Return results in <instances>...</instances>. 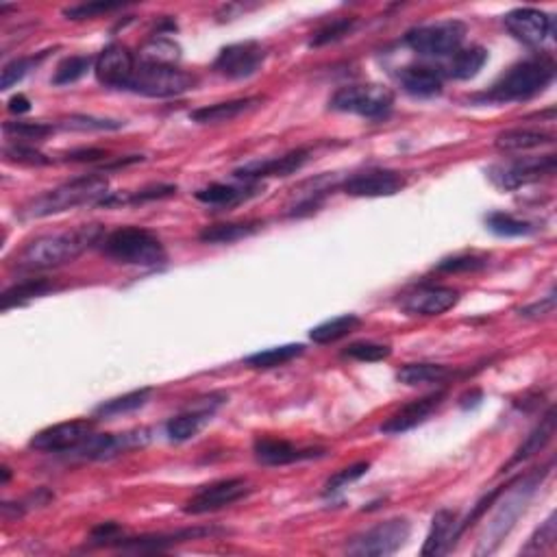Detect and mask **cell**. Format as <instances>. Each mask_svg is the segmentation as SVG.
Wrapping results in <instances>:
<instances>
[{"instance_id": "obj_1", "label": "cell", "mask_w": 557, "mask_h": 557, "mask_svg": "<svg viewBox=\"0 0 557 557\" xmlns=\"http://www.w3.org/2000/svg\"><path fill=\"white\" fill-rule=\"evenodd\" d=\"M99 242H103V229L99 224H90V227L85 224L72 231L40 235L15 255V268L24 272L52 270V268L72 264Z\"/></svg>"}, {"instance_id": "obj_2", "label": "cell", "mask_w": 557, "mask_h": 557, "mask_svg": "<svg viewBox=\"0 0 557 557\" xmlns=\"http://www.w3.org/2000/svg\"><path fill=\"white\" fill-rule=\"evenodd\" d=\"M107 190H109V181H107L105 176H77V179L55 187V190H48L44 194L26 201L24 205L20 207V218H24V221H37V218L63 213L68 212V209L103 203L107 194H109Z\"/></svg>"}, {"instance_id": "obj_3", "label": "cell", "mask_w": 557, "mask_h": 557, "mask_svg": "<svg viewBox=\"0 0 557 557\" xmlns=\"http://www.w3.org/2000/svg\"><path fill=\"white\" fill-rule=\"evenodd\" d=\"M555 77V63L551 57H532L516 63L492 85L481 99L487 103H521L544 92Z\"/></svg>"}, {"instance_id": "obj_4", "label": "cell", "mask_w": 557, "mask_h": 557, "mask_svg": "<svg viewBox=\"0 0 557 557\" xmlns=\"http://www.w3.org/2000/svg\"><path fill=\"white\" fill-rule=\"evenodd\" d=\"M103 253L118 264L155 268L165 261V249L157 235L139 227H122L105 235Z\"/></svg>"}, {"instance_id": "obj_5", "label": "cell", "mask_w": 557, "mask_h": 557, "mask_svg": "<svg viewBox=\"0 0 557 557\" xmlns=\"http://www.w3.org/2000/svg\"><path fill=\"white\" fill-rule=\"evenodd\" d=\"M196 79L179 66H159V63H136L127 92L148 96V99H175L194 90Z\"/></svg>"}, {"instance_id": "obj_6", "label": "cell", "mask_w": 557, "mask_h": 557, "mask_svg": "<svg viewBox=\"0 0 557 557\" xmlns=\"http://www.w3.org/2000/svg\"><path fill=\"white\" fill-rule=\"evenodd\" d=\"M329 107L340 114H355L368 120H379L392 111L394 94L383 85H348L331 96Z\"/></svg>"}, {"instance_id": "obj_7", "label": "cell", "mask_w": 557, "mask_h": 557, "mask_svg": "<svg viewBox=\"0 0 557 557\" xmlns=\"http://www.w3.org/2000/svg\"><path fill=\"white\" fill-rule=\"evenodd\" d=\"M466 37V24L459 20H444L416 26L407 31L405 44L422 57H448L462 48Z\"/></svg>"}, {"instance_id": "obj_8", "label": "cell", "mask_w": 557, "mask_h": 557, "mask_svg": "<svg viewBox=\"0 0 557 557\" xmlns=\"http://www.w3.org/2000/svg\"><path fill=\"white\" fill-rule=\"evenodd\" d=\"M411 533V524L405 518H392L377 527L368 529L351 540L346 551L357 557H385L392 555L407 543Z\"/></svg>"}, {"instance_id": "obj_9", "label": "cell", "mask_w": 557, "mask_h": 557, "mask_svg": "<svg viewBox=\"0 0 557 557\" xmlns=\"http://www.w3.org/2000/svg\"><path fill=\"white\" fill-rule=\"evenodd\" d=\"M555 175V157L544 155V157H527L490 168L492 184L501 190H518V187L532 185L544 176Z\"/></svg>"}, {"instance_id": "obj_10", "label": "cell", "mask_w": 557, "mask_h": 557, "mask_svg": "<svg viewBox=\"0 0 557 557\" xmlns=\"http://www.w3.org/2000/svg\"><path fill=\"white\" fill-rule=\"evenodd\" d=\"M264 61L266 48L260 42H238V44L224 46L218 52L216 61H213V70L222 74V77L240 81V79H249L260 72Z\"/></svg>"}, {"instance_id": "obj_11", "label": "cell", "mask_w": 557, "mask_h": 557, "mask_svg": "<svg viewBox=\"0 0 557 557\" xmlns=\"http://www.w3.org/2000/svg\"><path fill=\"white\" fill-rule=\"evenodd\" d=\"M94 422L92 420H68L59 422V425L46 427V430L37 431L31 438L29 447L42 453H63V451H77L81 444H85L94 436Z\"/></svg>"}, {"instance_id": "obj_12", "label": "cell", "mask_w": 557, "mask_h": 557, "mask_svg": "<svg viewBox=\"0 0 557 557\" xmlns=\"http://www.w3.org/2000/svg\"><path fill=\"white\" fill-rule=\"evenodd\" d=\"M250 492V486L246 479H222L216 481V484L205 486L201 492H196L187 505L184 507L185 514H209V512H218L222 507L233 505V503L242 501L246 495Z\"/></svg>"}, {"instance_id": "obj_13", "label": "cell", "mask_w": 557, "mask_h": 557, "mask_svg": "<svg viewBox=\"0 0 557 557\" xmlns=\"http://www.w3.org/2000/svg\"><path fill=\"white\" fill-rule=\"evenodd\" d=\"M505 29L527 46H543L549 37H553V18L549 14L533 7L514 9L503 18Z\"/></svg>"}, {"instance_id": "obj_14", "label": "cell", "mask_w": 557, "mask_h": 557, "mask_svg": "<svg viewBox=\"0 0 557 557\" xmlns=\"http://www.w3.org/2000/svg\"><path fill=\"white\" fill-rule=\"evenodd\" d=\"M137 59L133 52L122 44H109L94 59V72L96 79L107 88L127 90L131 81L133 72H136Z\"/></svg>"}, {"instance_id": "obj_15", "label": "cell", "mask_w": 557, "mask_h": 557, "mask_svg": "<svg viewBox=\"0 0 557 557\" xmlns=\"http://www.w3.org/2000/svg\"><path fill=\"white\" fill-rule=\"evenodd\" d=\"M458 303L459 292L448 286H420L401 298V307L410 316H442Z\"/></svg>"}, {"instance_id": "obj_16", "label": "cell", "mask_w": 557, "mask_h": 557, "mask_svg": "<svg viewBox=\"0 0 557 557\" xmlns=\"http://www.w3.org/2000/svg\"><path fill=\"white\" fill-rule=\"evenodd\" d=\"M151 440V431L136 430L125 433H105V436H92L88 442L77 448L85 459H111L116 455L128 453L133 448L144 447Z\"/></svg>"}, {"instance_id": "obj_17", "label": "cell", "mask_w": 557, "mask_h": 557, "mask_svg": "<svg viewBox=\"0 0 557 557\" xmlns=\"http://www.w3.org/2000/svg\"><path fill=\"white\" fill-rule=\"evenodd\" d=\"M405 187V179L394 170H366V173L348 176L342 185L345 194L355 198L394 196Z\"/></svg>"}, {"instance_id": "obj_18", "label": "cell", "mask_w": 557, "mask_h": 557, "mask_svg": "<svg viewBox=\"0 0 557 557\" xmlns=\"http://www.w3.org/2000/svg\"><path fill=\"white\" fill-rule=\"evenodd\" d=\"M442 399H444V392H436V394H427V396H422V399L411 401V403L401 407L399 411H394V414L390 416L388 420L379 427V430H382V433H388V436H399V433L411 431L414 427L422 425V422L433 414L436 407H440Z\"/></svg>"}, {"instance_id": "obj_19", "label": "cell", "mask_w": 557, "mask_h": 557, "mask_svg": "<svg viewBox=\"0 0 557 557\" xmlns=\"http://www.w3.org/2000/svg\"><path fill=\"white\" fill-rule=\"evenodd\" d=\"M255 458L266 466H288L301 459L320 458L323 448H298L297 444L288 440H278V438H260L253 447Z\"/></svg>"}, {"instance_id": "obj_20", "label": "cell", "mask_w": 557, "mask_h": 557, "mask_svg": "<svg viewBox=\"0 0 557 557\" xmlns=\"http://www.w3.org/2000/svg\"><path fill=\"white\" fill-rule=\"evenodd\" d=\"M307 159V151H292L288 155H281V157L266 159V162L246 164L242 168L235 170V176L242 181H260L268 179V176H288L297 173V170H301Z\"/></svg>"}, {"instance_id": "obj_21", "label": "cell", "mask_w": 557, "mask_h": 557, "mask_svg": "<svg viewBox=\"0 0 557 557\" xmlns=\"http://www.w3.org/2000/svg\"><path fill=\"white\" fill-rule=\"evenodd\" d=\"M216 529H185V532L165 533V535H142V538H127L118 543L122 551H136V553H159V551L168 549L176 543H185V540L205 538L213 535Z\"/></svg>"}, {"instance_id": "obj_22", "label": "cell", "mask_w": 557, "mask_h": 557, "mask_svg": "<svg viewBox=\"0 0 557 557\" xmlns=\"http://www.w3.org/2000/svg\"><path fill=\"white\" fill-rule=\"evenodd\" d=\"M260 103L261 99H257V96H250V99H235L227 100V103L201 107V109L192 111L190 118L198 122V125H222V122H231L235 118L246 114V111H250Z\"/></svg>"}, {"instance_id": "obj_23", "label": "cell", "mask_w": 557, "mask_h": 557, "mask_svg": "<svg viewBox=\"0 0 557 557\" xmlns=\"http://www.w3.org/2000/svg\"><path fill=\"white\" fill-rule=\"evenodd\" d=\"M459 535L458 516L453 512L442 510L433 516L431 532L427 535V543L422 546V555H444L448 553V546Z\"/></svg>"}, {"instance_id": "obj_24", "label": "cell", "mask_w": 557, "mask_h": 557, "mask_svg": "<svg viewBox=\"0 0 557 557\" xmlns=\"http://www.w3.org/2000/svg\"><path fill=\"white\" fill-rule=\"evenodd\" d=\"M401 85L407 94L418 99H430L442 92V74L427 66H410L401 72Z\"/></svg>"}, {"instance_id": "obj_25", "label": "cell", "mask_w": 557, "mask_h": 557, "mask_svg": "<svg viewBox=\"0 0 557 557\" xmlns=\"http://www.w3.org/2000/svg\"><path fill=\"white\" fill-rule=\"evenodd\" d=\"M257 192L255 185L250 187H235L227 184H212L203 190L196 192V201L205 203L212 207H235L240 203H244L246 198H250Z\"/></svg>"}, {"instance_id": "obj_26", "label": "cell", "mask_w": 557, "mask_h": 557, "mask_svg": "<svg viewBox=\"0 0 557 557\" xmlns=\"http://www.w3.org/2000/svg\"><path fill=\"white\" fill-rule=\"evenodd\" d=\"M487 61V51L484 46H470L459 48L455 55H451V63H448V74L458 81H468L475 79L481 72V68Z\"/></svg>"}, {"instance_id": "obj_27", "label": "cell", "mask_w": 557, "mask_h": 557, "mask_svg": "<svg viewBox=\"0 0 557 557\" xmlns=\"http://www.w3.org/2000/svg\"><path fill=\"white\" fill-rule=\"evenodd\" d=\"M553 144V136L544 131H532V128H512V131L501 133L496 137V148L499 151H532V148Z\"/></svg>"}, {"instance_id": "obj_28", "label": "cell", "mask_w": 557, "mask_h": 557, "mask_svg": "<svg viewBox=\"0 0 557 557\" xmlns=\"http://www.w3.org/2000/svg\"><path fill=\"white\" fill-rule=\"evenodd\" d=\"M261 229L260 222H227V224H212L198 233V240L203 244H233L238 240L249 238Z\"/></svg>"}, {"instance_id": "obj_29", "label": "cell", "mask_w": 557, "mask_h": 557, "mask_svg": "<svg viewBox=\"0 0 557 557\" xmlns=\"http://www.w3.org/2000/svg\"><path fill=\"white\" fill-rule=\"evenodd\" d=\"M209 420H212V411L207 410L185 411V414L170 418L168 425H165V436L173 442H187L196 438Z\"/></svg>"}, {"instance_id": "obj_30", "label": "cell", "mask_w": 557, "mask_h": 557, "mask_svg": "<svg viewBox=\"0 0 557 557\" xmlns=\"http://www.w3.org/2000/svg\"><path fill=\"white\" fill-rule=\"evenodd\" d=\"M553 433H555V410L551 407V410L546 411V416L543 418V420H540V425L535 427V430L527 436V440H524L521 447H518V451L512 458L510 466L521 464V462H524V459L532 458V455L543 451L546 444L551 442Z\"/></svg>"}, {"instance_id": "obj_31", "label": "cell", "mask_w": 557, "mask_h": 557, "mask_svg": "<svg viewBox=\"0 0 557 557\" xmlns=\"http://www.w3.org/2000/svg\"><path fill=\"white\" fill-rule=\"evenodd\" d=\"M451 377V371L442 363H407V366L401 368L396 373V379L399 383L410 385V388H416V385H430V383H442Z\"/></svg>"}, {"instance_id": "obj_32", "label": "cell", "mask_w": 557, "mask_h": 557, "mask_svg": "<svg viewBox=\"0 0 557 557\" xmlns=\"http://www.w3.org/2000/svg\"><path fill=\"white\" fill-rule=\"evenodd\" d=\"M360 325H362L360 316L355 314L335 316V318L314 326V329L309 331V337H312V342H316V345H331V342H337L342 340V337H346L348 334H353Z\"/></svg>"}, {"instance_id": "obj_33", "label": "cell", "mask_w": 557, "mask_h": 557, "mask_svg": "<svg viewBox=\"0 0 557 557\" xmlns=\"http://www.w3.org/2000/svg\"><path fill=\"white\" fill-rule=\"evenodd\" d=\"M153 390L151 388H142V390H133V392H127L122 396H116V399L105 401L94 410L96 418H116L122 414H131V411L139 410L148 403L151 399Z\"/></svg>"}, {"instance_id": "obj_34", "label": "cell", "mask_w": 557, "mask_h": 557, "mask_svg": "<svg viewBox=\"0 0 557 557\" xmlns=\"http://www.w3.org/2000/svg\"><path fill=\"white\" fill-rule=\"evenodd\" d=\"M305 351L303 345H283V346H272L266 351L253 353V355L246 357V366L260 368V371H268V368H278L286 366L297 357H301Z\"/></svg>"}, {"instance_id": "obj_35", "label": "cell", "mask_w": 557, "mask_h": 557, "mask_svg": "<svg viewBox=\"0 0 557 557\" xmlns=\"http://www.w3.org/2000/svg\"><path fill=\"white\" fill-rule=\"evenodd\" d=\"M51 290L52 283L46 281V278H29V281L18 283V286L9 288L7 292H3V297H0V307H3V312H7V309L33 301L37 297H44V294H48Z\"/></svg>"}, {"instance_id": "obj_36", "label": "cell", "mask_w": 557, "mask_h": 557, "mask_svg": "<svg viewBox=\"0 0 557 557\" xmlns=\"http://www.w3.org/2000/svg\"><path fill=\"white\" fill-rule=\"evenodd\" d=\"M181 59V48L176 42L164 35H155L139 48V61L159 63V66H176Z\"/></svg>"}, {"instance_id": "obj_37", "label": "cell", "mask_w": 557, "mask_h": 557, "mask_svg": "<svg viewBox=\"0 0 557 557\" xmlns=\"http://www.w3.org/2000/svg\"><path fill=\"white\" fill-rule=\"evenodd\" d=\"M487 229L492 233L499 235V238H523V235H529L535 231V227L532 222L521 221V218L512 216V213H503L495 212L486 218Z\"/></svg>"}, {"instance_id": "obj_38", "label": "cell", "mask_w": 557, "mask_h": 557, "mask_svg": "<svg viewBox=\"0 0 557 557\" xmlns=\"http://www.w3.org/2000/svg\"><path fill=\"white\" fill-rule=\"evenodd\" d=\"M92 63H94V59L88 55H74V57L63 59V61L57 66L51 81L52 85H57V88L77 83L79 79H83L85 74H88V70L92 68Z\"/></svg>"}, {"instance_id": "obj_39", "label": "cell", "mask_w": 557, "mask_h": 557, "mask_svg": "<svg viewBox=\"0 0 557 557\" xmlns=\"http://www.w3.org/2000/svg\"><path fill=\"white\" fill-rule=\"evenodd\" d=\"M5 136L14 139H24V142H40L55 131V127L46 125V122H5L3 127Z\"/></svg>"}, {"instance_id": "obj_40", "label": "cell", "mask_w": 557, "mask_h": 557, "mask_svg": "<svg viewBox=\"0 0 557 557\" xmlns=\"http://www.w3.org/2000/svg\"><path fill=\"white\" fill-rule=\"evenodd\" d=\"M44 57H46V52H42L40 57H20V59H14V61H9L7 66L3 68L0 90H12L14 85H18Z\"/></svg>"}, {"instance_id": "obj_41", "label": "cell", "mask_w": 557, "mask_h": 557, "mask_svg": "<svg viewBox=\"0 0 557 557\" xmlns=\"http://www.w3.org/2000/svg\"><path fill=\"white\" fill-rule=\"evenodd\" d=\"M346 357L357 362H383L392 355V348L388 345H377V342H355L345 351Z\"/></svg>"}, {"instance_id": "obj_42", "label": "cell", "mask_w": 557, "mask_h": 557, "mask_svg": "<svg viewBox=\"0 0 557 557\" xmlns=\"http://www.w3.org/2000/svg\"><path fill=\"white\" fill-rule=\"evenodd\" d=\"M61 127L72 128V131H118V128L125 127V122L94 116H70L68 120L61 122Z\"/></svg>"}, {"instance_id": "obj_43", "label": "cell", "mask_w": 557, "mask_h": 557, "mask_svg": "<svg viewBox=\"0 0 557 557\" xmlns=\"http://www.w3.org/2000/svg\"><path fill=\"white\" fill-rule=\"evenodd\" d=\"M122 7H125L122 3H103V0H100V3H83L74 5V7H66L63 9V15H66L68 20H92L103 14L118 12V9Z\"/></svg>"}, {"instance_id": "obj_44", "label": "cell", "mask_w": 557, "mask_h": 557, "mask_svg": "<svg viewBox=\"0 0 557 557\" xmlns=\"http://www.w3.org/2000/svg\"><path fill=\"white\" fill-rule=\"evenodd\" d=\"M353 24H355V20H348V18L335 20V23L326 24L320 31H316L312 42H309V46L320 48V46H326V44H334V42L342 40V37L351 33Z\"/></svg>"}, {"instance_id": "obj_45", "label": "cell", "mask_w": 557, "mask_h": 557, "mask_svg": "<svg viewBox=\"0 0 557 557\" xmlns=\"http://www.w3.org/2000/svg\"><path fill=\"white\" fill-rule=\"evenodd\" d=\"M5 157H7L9 162L26 164V165L51 164V159H48L46 155L35 151L33 146H29V144H24V142H15V144H9V146H5Z\"/></svg>"}, {"instance_id": "obj_46", "label": "cell", "mask_w": 557, "mask_h": 557, "mask_svg": "<svg viewBox=\"0 0 557 557\" xmlns=\"http://www.w3.org/2000/svg\"><path fill=\"white\" fill-rule=\"evenodd\" d=\"M368 468H371V464L368 462H360L348 466V468H342L340 473H335L329 481H326V492H337L342 490V487L355 484L357 479H362V477L368 473Z\"/></svg>"}, {"instance_id": "obj_47", "label": "cell", "mask_w": 557, "mask_h": 557, "mask_svg": "<svg viewBox=\"0 0 557 557\" xmlns=\"http://www.w3.org/2000/svg\"><path fill=\"white\" fill-rule=\"evenodd\" d=\"M487 264L486 257L479 255H455L448 257V260H442L440 264L436 266V270L440 272H468V270H479Z\"/></svg>"}, {"instance_id": "obj_48", "label": "cell", "mask_w": 557, "mask_h": 557, "mask_svg": "<svg viewBox=\"0 0 557 557\" xmlns=\"http://www.w3.org/2000/svg\"><path fill=\"white\" fill-rule=\"evenodd\" d=\"M555 540H557L555 516H549V521H546L543 527L535 532L532 543H529L527 549H524V553H543V551L551 549V546L555 544Z\"/></svg>"}, {"instance_id": "obj_49", "label": "cell", "mask_w": 557, "mask_h": 557, "mask_svg": "<svg viewBox=\"0 0 557 557\" xmlns=\"http://www.w3.org/2000/svg\"><path fill=\"white\" fill-rule=\"evenodd\" d=\"M553 309H555V294L551 292L544 301L533 303L529 305V307L521 309V316H524V318H540V316L544 314H553Z\"/></svg>"}, {"instance_id": "obj_50", "label": "cell", "mask_w": 557, "mask_h": 557, "mask_svg": "<svg viewBox=\"0 0 557 557\" xmlns=\"http://www.w3.org/2000/svg\"><path fill=\"white\" fill-rule=\"evenodd\" d=\"M68 162H100V159H107V153L100 151V148H81V151H72L68 153Z\"/></svg>"}, {"instance_id": "obj_51", "label": "cell", "mask_w": 557, "mask_h": 557, "mask_svg": "<svg viewBox=\"0 0 557 557\" xmlns=\"http://www.w3.org/2000/svg\"><path fill=\"white\" fill-rule=\"evenodd\" d=\"M118 532H120V527L116 523H103L92 532V540L94 543H114Z\"/></svg>"}, {"instance_id": "obj_52", "label": "cell", "mask_w": 557, "mask_h": 557, "mask_svg": "<svg viewBox=\"0 0 557 557\" xmlns=\"http://www.w3.org/2000/svg\"><path fill=\"white\" fill-rule=\"evenodd\" d=\"M29 109H31V100L23 94L14 96V99L9 100V111H12V114H26Z\"/></svg>"}, {"instance_id": "obj_53", "label": "cell", "mask_w": 557, "mask_h": 557, "mask_svg": "<svg viewBox=\"0 0 557 557\" xmlns=\"http://www.w3.org/2000/svg\"><path fill=\"white\" fill-rule=\"evenodd\" d=\"M9 477H12V475H9V468H7V466H3V484H7Z\"/></svg>"}]
</instances>
